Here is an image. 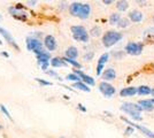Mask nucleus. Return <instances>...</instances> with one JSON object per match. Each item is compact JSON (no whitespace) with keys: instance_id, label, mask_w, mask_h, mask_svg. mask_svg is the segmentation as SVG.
I'll return each mask as SVG.
<instances>
[{"instance_id":"f257e3e1","label":"nucleus","mask_w":154,"mask_h":138,"mask_svg":"<svg viewBox=\"0 0 154 138\" xmlns=\"http://www.w3.org/2000/svg\"><path fill=\"white\" fill-rule=\"evenodd\" d=\"M121 111L128 114L130 118L135 121H141L143 116H141V109L138 104L135 103H124L121 106Z\"/></svg>"},{"instance_id":"f03ea898","label":"nucleus","mask_w":154,"mask_h":138,"mask_svg":"<svg viewBox=\"0 0 154 138\" xmlns=\"http://www.w3.org/2000/svg\"><path fill=\"white\" fill-rule=\"evenodd\" d=\"M123 38V35L115 30H109L103 36V44L105 47H112Z\"/></svg>"},{"instance_id":"7ed1b4c3","label":"nucleus","mask_w":154,"mask_h":138,"mask_svg":"<svg viewBox=\"0 0 154 138\" xmlns=\"http://www.w3.org/2000/svg\"><path fill=\"white\" fill-rule=\"evenodd\" d=\"M70 31L72 33L74 39L82 41V43H88L89 41V32L83 26H72L70 28Z\"/></svg>"},{"instance_id":"20e7f679","label":"nucleus","mask_w":154,"mask_h":138,"mask_svg":"<svg viewBox=\"0 0 154 138\" xmlns=\"http://www.w3.org/2000/svg\"><path fill=\"white\" fill-rule=\"evenodd\" d=\"M26 40V48H28L29 51L35 52L37 55L44 52V50H43V44H42L40 40H38L37 38H33V37H28Z\"/></svg>"},{"instance_id":"39448f33","label":"nucleus","mask_w":154,"mask_h":138,"mask_svg":"<svg viewBox=\"0 0 154 138\" xmlns=\"http://www.w3.org/2000/svg\"><path fill=\"white\" fill-rule=\"evenodd\" d=\"M99 90H100V92L103 93L105 97H107V98L113 97L116 92L115 87L112 85V84H109L108 82H105V81H103V82L99 84Z\"/></svg>"},{"instance_id":"423d86ee","label":"nucleus","mask_w":154,"mask_h":138,"mask_svg":"<svg viewBox=\"0 0 154 138\" xmlns=\"http://www.w3.org/2000/svg\"><path fill=\"white\" fill-rule=\"evenodd\" d=\"M143 51V44L135 43V41H129L125 46V52L130 55H139Z\"/></svg>"},{"instance_id":"0eeeda50","label":"nucleus","mask_w":154,"mask_h":138,"mask_svg":"<svg viewBox=\"0 0 154 138\" xmlns=\"http://www.w3.org/2000/svg\"><path fill=\"white\" fill-rule=\"evenodd\" d=\"M123 121H125V123H128V124H130V127H132V128H136V129H138L139 131L144 135V136H146L147 138H154V132L151 131L149 129H147L146 127H143V125L140 124H136V123H132V122H130V121H128L125 118H122Z\"/></svg>"},{"instance_id":"6e6552de","label":"nucleus","mask_w":154,"mask_h":138,"mask_svg":"<svg viewBox=\"0 0 154 138\" xmlns=\"http://www.w3.org/2000/svg\"><path fill=\"white\" fill-rule=\"evenodd\" d=\"M138 105L140 107L141 111H145V112H152L154 111V103L152 99H143L138 101Z\"/></svg>"},{"instance_id":"1a4fd4ad","label":"nucleus","mask_w":154,"mask_h":138,"mask_svg":"<svg viewBox=\"0 0 154 138\" xmlns=\"http://www.w3.org/2000/svg\"><path fill=\"white\" fill-rule=\"evenodd\" d=\"M108 59H109V53H103V55L99 58L98 65H97V75H98V76L103 75V67H105V63L108 61Z\"/></svg>"},{"instance_id":"9d476101","label":"nucleus","mask_w":154,"mask_h":138,"mask_svg":"<svg viewBox=\"0 0 154 138\" xmlns=\"http://www.w3.org/2000/svg\"><path fill=\"white\" fill-rule=\"evenodd\" d=\"M0 35H1V36H4V38L6 39V41H8V44H9V45H12L16 51H19L20 48H19V46H17V44L15 43L14 38L11 36V33L8 32L6 29H4V28H1V26H0Z\"/></svg>"},{"instance_id":"9b49d317","label":"nucleus","mask_w":154,"mask_h":138,"mask_svg":"<svg viewBox=\"0 0 154 138\" xmlns=\"http://www.w3.org/2000/svg\"><path fill=\"white\" fill-rule=\"evenodd\" d=\"M74 72H75L76 75H78V76L81 77V81H82L83 83H85L86 85H91V86L94 85V83H96V82H94V79L92 78L91 76L86 75V74H84V72H82L81 70H78V69H76V70H75Z\"/></svg>"},{"instance_id":"f8f14e48","label":"nucleus","mask_w":154,"mask_h":138,"mask_svg":"<svg viewBox=\"0 0 154 138\" xmlns=\"http://www.w3.org/2000/svg\"><path fill=\"white\" fill-rule=\"evenodd\" d=\"M138 93V87L135 86H128V87H123L122 90L120 91V96L125 98V97H132Z\"/></svg>"},{"instance_id":"ddd939ff","label":"nucleus","mask_w":154,"mask_h":138,"mask_svg":"<svg viewBox=\"0 0 154 138\" xmlns=\"http://www.w3.org/2000/svg\"><path fill=\"white\" fill-rule=\"evenodd\" d=\"M44 45H45V47L48 51H54L57 48V40L52 35H48L44 39Z\"/></svg>"},{"instance_id":"4468645a","label":"nucleus","mask_w":154,"mask_h":138,"mask_svg":"<svg viewBox=\"0 0 154 138\" xmlns=\"http://www.w3.org/2000/svg\"><path fill=\"white\" fill-rule=\"evenodd\" d=\"M129 20L131 22H135V23H139L143 21V13L140 11H137V9H134L129 13Z\"/></svg>"},{"instance_id":"2eb2a0df","label":"nucleus","mask_w":154,"mask_h":138,"mask_svg":"<svg viewBox=\"0 0 154 138\" xmlns=\"http://www.w3.org/2000/svg\"><path fill=\"white\" fill-rule=\"evenodd\" d=\"M91 13V7L89 4H83V6L81 8V12L78 14V17L82 19V20H86Z\"/></svg>"},{"instance_id":"dca6fc26","label":"nucleus","mask_w":154,"mask_h":138,"mask_svg":"<svg viewBox=\"0 0 154 138\" xmlns=\"http://www.w3.org/2000/svg\"><path fill=\"white\" fill-rule=\"evenodd\" d=\"M103 79L105 82H108V81H113L116 78V72L113 68H108L103 72Z\"/></svg>"},{"instance_id":"f3484780","label":"nucleus","mask_w":154,"mask_h":138,"mask_svg":"<svg viewBox=\"0 0 154 138\" xmlns=\"http://www.w3.org/2000/svg\"><path fill=\"white\" fill-rule=\"evenodd\" d=\"M83 6V4H81V2H72L69 7V12H70L71 15H74V16H78V14L81 12V8Z\"/></svg>"},{"instance_id":"a211bd4d","label":"nucleus","mask_w":154,"mask_h":138,"mask_svg":"<svg viewBox=\"0 0 154 138\" xmlns=\"http://www.w3.org/2000/svg\"><path fill=\"white\" fill-rule=\"evenodd\" d=\"M77 57H78V51H77V48L75 46H70V47L67 48V51H66V58L75 60Z\"/></svg>"},{"instance_id":"6ab92c4d","label":"nucleus","mask_w":154,"mask_h":138,"mask_svg":"<svg viewBox=\"0 0 154 138\" xmlns=\"http://www.w3.org/2000/svg\"><path fill=\"white\" fill-rule=\"evenodd\" d=\"M50 59H51V55H50V53H47V52H43L37 55V60H38L39 65L50 63Z\"/></svg>"},{"instance_id":"aec40b11","label":"nucleus","mask_w":154,"mask_h":138,"mask_svg":"<svg viewBox=\"0 0 154 138\" xmlns=\"http://www.w3.org/2000/svg\"><path fill=\"white\" fill-rule=\"evenodd\" d=\"M67 63L63 61L62 58H53L51 60V66L54 67V68H59V67H63L66 66Z\"/></svg>"},{"instance_id":"412c9836","label":"nucleus","mask_w":154,"mask_h":138,"mask_svg":"<svg viewBox=\"0 0 154 138\" xmlns=\"http://www.w3.org/2000/svg\"><path fill=\"white\" fill-rule=\"evenodd\" d=\"M152 92V89L147 85H140L138 87V94L139 96H147V94H151Z\"/></svg>"},{"instance_id":"4be33fe9","label":"nucleus","mask_w":154,"mask_h":138,"mask_svg":"<svg viewBox=\"0 0 154 138\" xmlns=\"http://www.w3.org/2000/svg\"><path fill=\"white\" fill-rule=\"evenodd\" d=\"M120 21H121V16H120V14L119 13L110 14V16H109V23H110L112 26L119 24V22H120Z\"/></svg>"},{"instance_id":"5701e85b","label":"nucleus","mask_w":154,"mask_h":138,"mask_svg":"<svg viewBox=\"0 0 154 138\" xmlns=\"http://www.w3.org/2000/svg\"><path fill=\"white\" fill-rule=\"evenodd\" d=\"M74 87H76L78 90H81V91H84V92H90V87L86 85L85 83H83L82 81L81 82H76V83H74Z\"/></svg>"},{"instance_id":"b1692460","label":"nucleus","mask_w":154,"mask_h":138,"mask_svg":"<svg viewBox=\"0 0 154 138\" xmlns=\"http://www.w3.org/2000/svg\"><path fill=\"white\" fill-rule=\"evenodd\" d=\"M116 7H117V9L119 11H121V12H124V11H127L129 7V2L128 1H123V0H120V1H117L116 2Z\"/></svg>"},{"instance_id":"393cba45","label":"nucleus","mask_w":154,"mask_h":138,"mask_svg":"<svg viewBox=\"0 0 154 138\" xmlns=\"http://www.w3.org/2000/svg\"><path fill=\"white\" fill-rule=\"evenodd\" d=\"M62 59H63V61L66 62V63H69V65H71V66L75 67V68H78V69H81V68H82V65H81L78 61H76V60L68 59V58H62Z\"/></svg>"},{"instance_id":"a878e982","label":"nucleus","mask_w":154,"mask_h":138,"mask_svg":"<svg viewBox=\"0 0 154 138\" xmlns=\"http://www.w3.org/2000/svg\"><path fill=\"white\" fill-rule=\"evenodd\" d=\"M100 33H101V28H100V26H93L90 31V35L91 36H93V37L100 36Z\"/></svg>"},{"instance_id":"bb28decb","label":"nucleus","mask_w":154,"mask_h":138,"mask_svg":"<svg viewBox=\"0 0 154 138\" xmlns=\"http://www.w3.org/2000/svg\"><path fill=\"white\" fill-rule=\"evenodd\" d=\"M67 79H69V81H74L75 83H76V82H81V77H79L78 75H76L75 72L67 75Z\"/></svg>"},{"instance_id":"cd10ccee","label":"nucleus","mask_w":154,"mask_h":138,"mask_svg":"<svg viewBox=\"0 0 154 138\" xmlns=\"http://www.w3.org/2000/svg\"><path fill=\"white\" fill-rule=\"evenodd\" d=\"M117 26H120V28H127V26H130V20L129 19H121V21L119 22Z\"/></svg>"},{"instance_id":"c85d7f7f","label":"nucleus","mask_w":154,"mask_h":138,"mask_svg":"<svg viewBox=\"0 0 154 138\" xmlns=\"http://www.w3.org/2000/svg\"><path fill=\"white\" fill-rule=\"evenodd\" d=\"M0 109H1V112L4 113L5 115H6L7 118H9L11 121H13V118H12V116H11V114H9V112L7 111V108H6V106H4V105H0Z\"/></svg>"},{"instance_id":"c756f323","label":"nucleus","mask_w":154,"mask_h":138,"mask_svg":"<svg viewBox=\"0 0 154 138\" xmlns=\"http://www.w3.org/2000/svg\"><path fill=\"white\" fill-rule=\"evenodd\" d=\"M36 81L38 82L39 84H42V85H52L51 82H47V81H44V79H40V78H36Z\"/></svg>"},{"instance_id":"7c9ffc66","label":"nucleus","mask_w":154,"mask_h":138,"mask_svg":"<svg viewBox=\"0 0 154 138\" xmlns=\"http://www.w3.org/2000/svg\"><path fill=\"white\" fill-rule=\"evenodd\" d=\"M93 55H94V53L93 52L88 53V54H85V55H84V60H86V61H91V60L93 59Z\"/></svg>"},{"instance_id":"2f4dec72","label":"nucleus","mask_w":154,"mask_h":138,"mask_svg":"<svg viewBox=\"0 0 154 138\" xmlns=\"http://www.w3.org/2000/svg\"><path fill=\"white\" fill-rule=\"evenodd\" d=\"M125 133H127V135H131V133H134V128H132V127H129V128H127Z\"/></svg>"},{"instance_id":"473e14b6","label":"nucleus","mask_w":154,"mask_h":138,"mask_svg":"<svg viewBox=\"0 0 154 138\" xmlns=\"http://www.w3.org/2000/svg\"><path fill=\"white\" fill-rule=\"evenodd\" d=\"M46 72L50 74V75H52V76H57V77H58V74H57L55 72H53V70H47Z\"/></svg>"},{"instance_id":"72a5a7b5","label":"nucleus","mask_w":154,"mask_h":138,"mask_svg":"<svg viewBox=\"0 0 154 138\" xmlns=\"http://www.w3.org/2000/svg\"><path fill=\"white\" fill-rule=\"evenodd\" d=\"M78 108H79V109H81V111H82V112H86V108H84V107H83V105H81V104H79V105H78Z\"/></svg>"},{"instance_id":"f704fd0d","label":"nucleus","mask_w":154,"mask_h":138,"mask_svg":"<svg viewBox=\"0 0 154 138\" xmlns=\"http://www.w3.org/2000/svg\"><path fill=\"white\" fill-rule=\"evenodd\" d=\"M112 2H113L112 0H103V4H105V5H109V4H112Z\"/></svg>"},{"instance_id":"c9c22d12","label":"nucleus","mask_w":154,"mask_h":138,"mask_svg":"<svg viewBox=\"0 0 154 138\" xmlns=\"http://www.w3.org/2000/svg\"><path fill=\"white\" fill-rule=\"evenodd\" d=\"M47 67H48V63H44V65H42V68L45 70V69H47Z\"/></svg>"},{"instance_id":"e433bc0d","label":"nucleus","mask_w":154,"mask_h":138,"mask_svg":"<svg viewBox=\"0 0 154 138\" xmlns=\"http://www.w3.org/2000/svg\"><path fill=\"white\" fill-rule=\"evenodd\" d=\"M151 96H152V97H153V99H154V87L152 89V92H151Z\"/></svg>"},{"instance_id":"4c0bfd02","label":"nucleus","mask_w":154,"mask_h":138,"mask_svg":"<svg viewBox=\"0 0 154 138\" xmlns=\"http://www.w3.org/2000/svg\"><path fill=\"white\" fill-rule=\"evenodd\" d=\"M1 55H5V57H8V54H7V53H5V52L1 53Z\"/></svg>"},{"instance_id":"58836bf2","label":"nucleus","mask_w":154,"mask_h":138,"mask_svg":"<svg viewBox=\"0 0 154 138\" xmlns=\"http://www.w3.org/2000/svg\"><path fill=\"white\" fill-rule=\"evenodd\" d=\"M1 44H2V41H1V40H0V45H1Z\"/></svg>"},{"instance_id":"ea45409f","label":"nucleus","mask_w":154,"mask_h":138,"mask_svg":"<svg viewBox=\"0 0 154 138\" xmlns=\"http://www.w3.org/2000/svg\"><path fill=\"white\" fill-rule=\"evenodd\" d=\"M152 100H153V103H154V99H152Z\"/></svg>"},{"instance_id":"a19ab883","label":"nucleus","mask_w":154,"mask_h":138,"mask_svg":"<svg viewBox=\"0 0 154 138\" xmlns=\"http://www.w3.org/2000/svg\"><path fill=\"white\" fill-rule=\"evenodd\" d=\"M0 129H1V125H0Z\"/></svg>"},{"instance_id":"79ce46f5","label":"nucleus","mask_w":154,"mask_h":138,"mask_svg":"<svg viewBox=\"0 0 154 138\" xmlns=\"http://www.w3.org/2000/svg\"><path fill=\"white\" fill-rule=\"evenodd\" d=\"M153 21H154V16H153Z\"/></svg>"}]
</instances>
